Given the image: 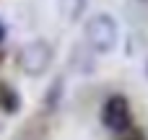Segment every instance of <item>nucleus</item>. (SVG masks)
Listing matches in <instances>:
<instances>
[{
  "label": "nucleus",
  "instance_id": "9d476101",
  "mask_svg": "<svg viewBox=\"0 0 148 140\" xmlns=\"http://www.w3.org/2000/svg\"><path fill=\"white\" fill-rule=\"evenodd\" d=\"M143 3H146V0H143Z\"/></svg>",
  "mask_w": 148,
  "mask_h": 140
},
{
  "label": "nucleus",
  "instance_id": "423d86ee",
  "mask_svg": "<svg viewBox=\"0 0 148 140\" xmlns=\"http://www.w3.org/2000/svg\"><path fill=\"white\" fill-rule=\"evenodd\" d=\"M117 140H146V135H143L138 127H127L125 132H120V135H117Z\"/></svg>",
  "mask_w": 148,
  "mask_h": 140
},
{
  "label": "nucleus",
  "instance_id": "f03ea898",
  "mask_svg": "<svg viewBox=\"0 0 148 140\" xmlns=\"http://www.w3.org/2000/svg\"><path fill=\"white\" fill-rule=\"evenodd\" d=\"M52 60H55V49L47 39H34V42L23 44L18 52V68L31 78L42 75L52 65Z\"/></svg>",
  "mask_w": 148,
  "mask_h": 140
},
{
  "label": "nucleus",
  "instance_id": "1a4fd4ad",
  "mask_svg": "<svg viewBox=\"0 0 148 140\" xmlns=\"http://www.w3.org/2000/svg\"><path fill=\"white\" fill-rule=\"evenodd\" d=\"M3 57H5V55H3V49H0V62H3Z\"/></svg>",
  "mask_w": 148,
  "mask_h": 140
},
{
  "label": "nucleus",
  "instance_id": "7ed1b4c3",
  "mask_svg": "<svg viewBox=\"0 0 148 140\" xmlns=\"http://www.w3.org/2000/svg\"><path fill=\"white\" fill-rule=\"evenodd\" d=\"M133 122V112H130V101L125 96H109L101 107V125L109 130V132H125Z\"/></svg>",
  "mask_w": 148,
  "mask_h": 140
},
{
  "label": "nucleus",
  "instance_id": "6e6552de",
  "mask_svg": "<svg viewBox=\"0 0 148 140\" xmlns=\"http://www.w3.org/2000/svg\"><path fill=\"white\" fill-rule=\"evenodd\" d=\"M5 36H8V26H5V21H0V44L5 42Z\"/></svg>",
  "mask_w": 148,
  "mask_h": 140
},
{
  "label": "nucleus",
  "instance_id": "20e7f679",
  "mask_svg": "<svg viewBox=\"0 0 148 140\" xmlns=\"http://www.w3.org/2000/svg\"><path fill=\"white\" fill-rule=\"evenodd\" d=\"M0 109L5 114H16L21 109V96L10 83H0Z\"/></svg>",
  "mask_w": 148,
  "mask_h": 140
},
{
  "label": "nucleus",
  "instance_id": "0eeeda50",
  "mask_svg": "<svg viewBox=\"0 0 148 140\" xmlns=\"http://www.w3.org/2000/svg\"><path fill=\"white\" fill-rule=\"evenodd\" d=\"M60 86H62V81L57 78V81L52 83V88H49V99H47V107H49V109L57 104V96H60Z\"/></svg>",
  "mask_w": 148,
  "mask_h": 140
},
{
  "label": "nucleus",
  "instance_id": "39448f33",
  "mask_svg": "<svg viewBox=\"0 0 148 140\" xmlns=\"http://www.w3.org/2000/svg\"><path fill=\"white\" fill-rule=\"evenodd\" d=\"M86 5H88V0H57L60 16L65 21H81V16L86 13Z\"/></svg>",
  "mask_w": 148,
  "mask_h": 140
},
{
  "label": "nucleus",
  "instance_id": "f257e3e1",
  "mask_svg": "<svg viewBox=\"0 0 148 140\" xmlns=\"http://www.w3.org/2000/svg\"><path fill=\"white\" fill-rule=\"evenodd\" d=\"M86 42L96 49V52H112L120 42V26L114 21V16L109 13H94L88 21H86Z\"/></svg>",
  "mask_w": 148,
  "mask_h": 140
}]
</instances>
